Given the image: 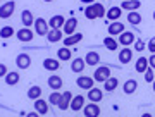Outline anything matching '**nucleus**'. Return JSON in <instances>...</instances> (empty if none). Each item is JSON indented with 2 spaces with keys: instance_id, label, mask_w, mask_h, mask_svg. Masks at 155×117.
Returning <instances> with one entry per match:
<instances>
[{
  "instance_id": "1",
  "label": "nucleus",
  "mask_w": 155,
  "mask_h": 117,
  "mask_svg": "<svg viewBox=\"0 0 155 117\" xmlns=\"http://www.w3.org/2000/svg\"><path fill=\"white\" fill-rule=\"evenodd\" d=\"M109 78H110V69H109V67H105V66L97 67V71H95V74H93V81L105 83Z\"/></svg>"
},
{
  "instance_id": "2",
  "label": "nucleus",
  "mask_w": 155,
  "mask_h": 117,
  "mask_svg": "<svg viewBox=\"0 0 155 117\" xmlns=\"http://www.w3.org/2000/svg\"><path fill=\"white\" fill-rule=\"evenodd\" d=\"M35 31L38 34H41V36H45V34L48 33V22L45 21V19H41V17L35 19Z\"/></svg>"
},
{
  "instance_id": "3",
  "label": "nucleus",
  "mask_w": 155,
  "mask_h": 117,
  "mask_svg": "<svg viewBox=\"0 0 155 117\" xmlns=\"http://www.w3.org/2000/svg\"><path fill=\"white\" fill-rule=\"evenodd\" d=\"M14 9H16V4H14V2H7V4H4V5L0 7V17H2V19L11 17L12 12H14Z\"/></svg>"
},
{
  "instance_id": "4",
  "label": "nucleus",
  "mask_w": 155,
  "mask_h": 117,
  "mask_svg": "<svg viewBox=\"0 0 155 117\" xmlns=\"http://www.w3.org/2000/svg\"><path fill=\"white\" fill-rule=\"evenodd\" d=\"M83 112H84V117H98L100 107L97 103H88V105L83 107Z\"/></svg>"
},
{
  "instance_id": "5",
  "label": "nucleus",
  "mask_w": 155,
  "mask_h": 117,
  "mask_svg": "<svg viewBox=\"0 0 155 117\" xmlns=\"http://www.w3.org/2000/svg\"><path fill=\"white\" fill-rule=\"evenodd\" d=\"M134 43V34L131 31H122L119 34V45H133Z\"/></svg>"
},
{
  "instance_id": "6",
  "label": "nucleus",
  "mask_w": 155,
  "mask_h": 117,
  "mask_svg": "<svg viewBox=\"0 0 155 117\" xmlns=\"http://www.w3.org/2000/svg\"><path fill=\"white\" fill-rule=\"evenodd\" d=\"M76 26H78V19L76 17H71V19H67L66 22H64V33L66 34H74V31H76Z\"/></svg>"
},
{
  "instance_id": "7",
  "label": "nucleus",
  "mask_w": 155,
  "mask_h": 117,
  "mask_svg": "<svg viewBox=\"0 0 155 117\" xmlns=\"http://www.w3.org/2000/svg\"><path fill=\"white\" fill-rule=\"evenodd\" d=\"M76 84L83 89H91L93 88V78H88V76H79L76 81Z\"/></svg>"
},
{
  "instance_id": "8",
  "label": "nucleus",
  "mask_w": 155,
  "mask_h": 117,
  "mask_svg": "<svg viewBox=\"0 0 155 117\" xmlns=\"http://www.w3.org/2000/svg\"><path fill=\"white\" fill-rule=\"evenodd\" d=\"M16 64H17L19 69H28L29 64H31V59H29L28 54H19L17 59H16Z\"/></svg>"
},
{
  "instance_id": "9",
  "label": "nucleus",
  "mask_w": 155,
  "mask_h": 117,
  "mask_svg": "<svg viewBox=\"0 0 155 117\" xmlns=\"http://www.w3.org/2000/svg\"><path fill=\"white\" fill-rule=\"evenodd\" d=\"M71 100H72L71 91H64V93H62L61 102H59L57 105H59V109H61V110H67V109H69V103H71Z\"/></svg>"
},
{
  "instance_id": "10",
  "label": "nucleus",
  "mask_w": 155,
  "mask_h": 117,
  "mask_svg": "<svg viewBox=\"0 0 155 117\" xmlns=\"http://www.w3.org/2000/svg\"><path fill=\"white\" fill-rule=\"evenodd\" d=\"M131 59H133V50L131 48H122L121 52H119V62L121 64H129L131 62Z\"/></svg>"
},
{
  "instance_id": "11",
  "label": "nucleus",
  "mask_w": 155,
  "mask_h": 117,
  "mask_svg": "<svg viewBox=\"0 0 155 117\" xmlns=\"http://www.w3.org/2000/svg\"><path fill=\"white\" fill-rule=\"evenodd\" d=\"M122 31H124V24L119 21H114L109 26V36H116V34H121Z\"/></svg>"
},
{
  "instance_id": "12",
  "label": "nucleus",
  "mask_w": 155,
  "mask_h": 117,
  "mask_svg": "<svg viewBox=\"0 0 155 117\" xmlns=\"http://www.w3.org/2000/svg\"><path fill=\"white\" fill-rule=\"evenodd\" d=\"M69 107H71L72 110L76 112V110H81L84 107V96H81V95H76L74 98L71 100V103H69Z\"/></svg>"
},
{
  "instance_id": "13",
  "label": "nucleus",
  "mask_w": 155,
  "mask_h": 117,
  "mask_svg": "<svg viewBox=\"0 0 155 117\" xmlns=\"http://www.w3.org/2000/svg\"><path fill=\"white\" fill-rule=\"evenodd\" d=\"M17 40L19 41H31L33 40V31L28 28H22L17 31Z\"/></svg>"
},
{
  "instance_id": "14",
  "label": "nucleus",
  "mask_w": 155,
  "mask_h": 117,
  "mask_svg": "<svg viewBox=\"0 0 155 117\" xmlns=\"http://www.w3.org/2000/svg\"><path fill=\"white\" fill-rule=\"evenodd\" d=\"M64 22H66V19H64L62 16H54V17H50L48 26L52 29H61L62 26H64Z\"/></svg>"
},
{
  "instance_id": "15",
  "label": "nucleus",
  "mask_w": 155,
  "mask_h": 117,
  "mask_svg": "<svg viewBox=\"0 0 155 117\" xmlns=\"http://www.w3.org/2000/svg\"><path fill=\"white\" fill-rule=\"evenodd\" d=\"M140 5H141V2L140 0H124L121 4V9H126V11H136V9H140Z\"/></svg>"
},
{
  "instance_id": "16",
  "label": "nucleus",
  "mask_w": 155,
  "mask_h": 117,
  "mask_svg": "<svg viewBox=\"0 0 155 117\" xmlns=\"http://www.w3.org/2000/svg\"><path fill=\"white\" fill-rule=\"evenodd\" d=\"M83 40V34L81 33H74V34H69L67 38H64V45H66L67 48L71 47V45H76L78 41H81Z\"/></svg>"
},
{
  "instance_id": "17",
  "label": "nucleus",
  "mask_w": 155,
  "mask_h": 117,
  "mask_svg": "<svg viewBox=\"0 0 155 117\" xmlns=\"http://www.w3.org/2000/svg\"><path fill=\"white\" fill-rule=\"evenodd\" d=\"M102 96H104V95H102V89L95 88V86H93V88H91V89L88 91V100H91L93 103L100 102V100H102Z\"/></svg>"
},
{
  "instance_id": "18",
  "label": "nucleus",
  "mask_w": 155,
  "mask_h": 117,
  "mask_svg": "<svg viewBox=\"0 0 155 117\" xmlns=\"http://www.w3.org/2000/svg\"><path fill=\"white\" fill-rule=\"evenodd\" d=\"M100 60V55L97 52H88L86 57H84V64H88V66H97Z\"/></svg>"
},
{
  "instance_id": "19",
  "label": "nucleus",
  "mask_w": 155,
  "mask_h": 117,
  "mask_svg": "<svg viewBox=\"0 0 155 117\" xmlns=\"http://www.w3.org/2000/svg\"><path fill=\"white\" fill-rule=\"evenodd\" d=\"M121 12H122V9L121 7H110L109 11L105 12V16L110 19V21H117L119 17H121Z\"/></svg>"
},
{
  "instance_id": "20",
  "label": "nucleus",
  "mask_w": 155,
  "mask_h": 117,
  "mask_svg": "<svg viewBox=\"0 0 155 117\" xmlns=\"http://www.w3.org/2000/svg\"><path fill=\"white\" fill-rule=\"evenodd\" d=\"M35 109H36V112H38L40 115H41V114H48V105H47L45 100L36 98V100H35Z\"/></svg>"
},
{
  "instance_id": "21",
  "label": "nucleus",
  "mask_w": 155,
  "mask_h": 117,
  "mask_svg": "<svg viewBox=\"0 0 155 117\" xmlns=\"http://www.w3.org/2000/svg\"><path fill=\"white\" fill-rule=\"evenodd\" d=\"M147 67H148V59H145V57L141 55L138 60H136V66H134V69H136V73H141V74H143L145 71H147Z\"/></svg>"
},
{
  "instance_id": "22",
  "label": "nucleus",
  "mask_w": 155,
  "mask_h": 117,
  "mask_svg": "<svg viewBox=\"0 0 155 117\" xmlns=\"http://www.w3.org/2000/svg\"><path fill=\"white\" fill-rule=\"evenodd\" d=\"M43 67L47 69V71H57L59 69V60L57 59H45L43 60Z\"/></svg>"
},
{
  "instance_id": "23",
  "label": "nucleus",
  "mask_w": 155,
  "mask_h": 117,
  "mask_svg": "<svg viewBox=\"0 0 155 117\" xmlns=\"http://www.w3.org/2000/svg\"><path fill=\"white\" fill-rule=\"evenodd\" d=\"M47 38H48L50 43H55V41H59L62 38V31L61 29H50L48 33H47Z\"/></svg>"
},
{
  "instance_id": "24",
  "label": "nucleus",
  "mask_w": 155,
  "mask_h": 117,
  "mask_svg": "<svg viewBox=\"0 0 155 117\" xmlns=\"http://www.w3.org/2000/svg\"><path fill=\"white\" fill-rule=\"evenodd\" d=\"M48 86L52 89H59L62 86V79H61V76H55V74H52L48 78Z\"/></svg>"
},
{
  "instance_id": "25",
  "label": "nucleus",
  "mask_w": 155,
  "mask_h": 117,
  "mask_svg": "<svg viewBox=\"0 0 155 117\" xmlns=\"http://www.w3.org/2000/svg\"><path fill=\"white\" fill-rule=\"evenodd\" d=\"M136 86H138V83H136L134 79H127L126 83H124V93H126V95L134 93V91H136Z\"/></svg>"
},
{
  "instance_id": "26",
  "label": "nucleus",
  "mask_w": 155,
  "mask_h": 117,
  "mask_svg": "<svg viewBox=\"0 0 155 117\" xmlns=\"http://www.w3.org/2000/svg\"><path fill=\"white\" fill-rule=\"evenodd\" d=\"M117 84H119L117 78H112V76H110V78L104 83V88H105V91H114V89L117 88Z\"/></svg>"
},
{
  "instance_id": "27",
  "label": "nucleus",
  "mask_w": 155,
  "mask_h": 117,
  "mask_svg": "<svg viewBox=\"0 0 155 117\" xmlns=\"http://www.w3.org/2000/svg\"><path fill=\"white\" fill-rule=\"evenodd\" d=\"M104 45H105L109 50L116 52V50H117V47H119V41H116V40L112 38V36H107V38H104Z\"/></svg>"
},
{
  "instance_id": "28",
  "label": "nucleus",
  "mask_w": 155,
  "mask_h": 117,
  "mask_svg": "<svg viewBox=\"0 0 155 117\" xmlns=\"http://www.w3.org/2000/svg\"><path fill=\"white\" fill-rule=\"evenodd\" d=\"M5 83L9 86H14L16 83H19V73H7L5 74Z\"/></svg>"
},
{
  "instance_id": "29",
  "label": "nucleus",
  "mask_w": 155,
  "mask_h": 117,
  "mask_svg": "<svg viewBox=\"0 0 155 117\" xmlns=\"http://www.w3.org/2000/svg\"><path fill=\"white\" fill-rule=\"evenodd\" d=\"M40 95H41V88H40V86H31V88L28 89V98H31V100L40 98Z\"/></svg>"
},
{
  "instance_id": "30",
  "label": "nucleus",
  "mask_w": 155,
  "mask_h": 117,
  "mask_svg": "<svg viewBox=\"0 0 155 117\" xmlns=\"http://www.w3.org/2000/svg\"><path fill=\"white\" fill-rule=\"evenodd\" d=\"M21 19H22V22H24V26H26V28L33 24V14H31L29 11H22V14H21Z\"/></svg>"
},
{
  "instance_id": "31",
  "label": "nucleus",
  "mask_w": 155,
  "mask_h": 117,
  "mask_svg": "<svg viewBox=\"0 0 155 117\" xmlns=\"http://www.w3.org/2000/svg\"><path fill=\"white\" fill-rule=\"evenodd\" d=\"M71 69L74 71V73H81L84 69V60L83 59H74V62L71 64Z\"/></svg>"
},
{
  "instance_id": "32",
  "label": "nucleus",
  "mask_w": 155,
  "mask_h": 117,
  "mask_svg": "<svg viewBox=\"0 0 155 117\" xmlns=\"http://www.w3.org/2000/svg\"><path fill=\"white\" fill-rule=\"evenodd\" d=\"M57 57H59L61 60H69V59H71V50H69L67 47H62V48H59V52H57Z\"/></svg>"
},
{
  "instance_id": "33",
  "label": "nucleus",
  "mask_w": 155,
  "mask_h": 117,
  "mask_svg": "<svg viewBox=\"0 0 155 117\" xmlns=\"http://www.w3.org/2000/svg\"><path fill=\"white\" fill-rule=\"evenodd\" d=\"M127 21L131 22V24H140V22H141V16H140L138 12L131 11L129 14H127Z\"/></svg>"
},
{
  "instance_id": "34",
  "label": "nucleus",
  "mask_w": 155,
  "mask_h": 117,
  "mask_svg": "<svg viewBox=\"0 0 155 117\" xmlns=\"http://www.w3.org/2000/svg\"><path fill=\"white\" fill-rule=\"evenodd\" d=\"M93 9H95V17H105V9L102 4H93Z\"/></svg>"
},
{
  "instance_id": "35",
  "label": "nucleus",
  "mask_w": 155,
  "mask_h": 117,
  "mask_svg": "<svg viewBox=\"0 0 155 117\" xmlns=\"http://www.w3.org/2000/svg\"><path fill=\"white\" fill-rule=\"evenodd\" d=\"M12 34H14V29H12L11 26H5V28L0 29V36H2V38H9Z\"/></svg>"
},
{
  "instance_id": "36",
  "label": "nucleus",
  "mask_w": 155,
  "mask_h": 117,
  "mask_svg": "<svg viewBox=\"0 0 155 117\" xmlns=\"http://www.w3.org/2000/svg\"><path fill=\"white\" fill-rule=\"evenodd\" d=\"M153 79H155L153 69H152V67H147V71H145V81H147V83H152Z\"/></svg>"
},
{
  "instance_id": "37",
  "label": "nucleus",
  "mask_w": 155,
  "mask_h": 117,
  "mask_svg": "<svg viewBox=\"0 0 155 117\" xmlns=\"http://www.w3.org/2000/svg\"><path fill=\"white\" fill-rule=\"evenodd\" d=\"M61 98H62V95L59 93V91H54L52 95L48 96V100H50V103H54V105H57L59 102H61Z\"/></svg>"
},
{
  "instance_id": "38",
  "label": "nucleus",
  "mask_w": 155,
  "mask_h": 117,
  "mask_svg": "<svg viewBox=\"0 0 155 117\" xmlns=\"http://www.w3.org/2000/svg\"><path fill=\"white\" fill-rule=\"evenodd\" d=\"M134 50H138V52H143L145 50L143 40H134Z\"/></svg>"
},
{
  "instance_id": "39",
  "label": "nucleus",
  "mask_w": 155,
  "mask_h": 117,
  "mask_svg": "<svg viewBox=\"0 0 155 117\" xmlns=\"http://www.w3.org/2000/svg\"><path fill=\"white\" fill-rule=\"evenodd\" d=\"M148 50L152 52V54H155V36L148 41Z\"/></svg>"
},
{
  "instance_id": "40",
  "label": "nucleus",
  "mask_w": 155,
  "mask_h": 117,
  "mask_svg": "<svg viewBox=\"0 0 155 117\" xmlns=\"http://www.w3.org/2000/svg\"><path fill=\"white\" fill-rule=\"evenodd\" d=\"M148 66L152 67V69H155V54H152V57L148 59Z\"/></svg>"
},
{
  "instance_id": "41",
  "label": "nucleus",
  "mask_w": 155,
  "mask_h": 117,
  "mask_svg": "<svg viewBox=\"0 0 155 117\" xmlns=\"http://www.w3.org/2000/svg\"><path fill=\"white\" fill-rule=\"evenodd\" d=\"M7 74V67L4 66V64H0V78H2V76H5Z\"/></svg>"
},
{
  "instance_id": "42",
  "label": "nucleus",
  "mask_w": 155,
  "mask_h": 117,
  "mask_svg": "<svg viewBox=\"0 0 155 117\" xmlns=\"http://www.w3.org/2000/svg\"><path fill=\"white\" fill-rule=\"evenodd\" d=\"M26 117H40L38 112H31V114H26Z\"/></svg>"
},
{
  "instance_id": "43",
  "label": "nucleus",
  "mask_w": 155,
  "mask_h": 117,
  "mask_svg": "<svg viewBox=\"0 0 155 117\" xmlns=\"http://www.w3.org/2000/svg\"><path fill=\"white\" fill-rule=\"evenodd\" d=\"M81 2H84V4H93L95 0H81Z\"/></svg>"
},
{
  "instance_id": "44",
  "label": "nucleus",
  "mask_w": 155,
  "mask_h": 117,
  "mask_svg": "<svg viewBox=\"0 0 155 117\" xmlns=\"http://www.w3.org/2000/svg\"><path fill=\"white\" fill-rule=\"evenodd\" d=\"M141 117H152V114H143Z\"/></svg>"
},
{
  "instance_id": "45",
  "label": "nucleus",
  "mask_w": 155,
  "mask_h": 117,
  "mask_svg": "<svg viewBox=\"0 0 155 117\" xmlns=\"http://www.w3.org/2000/svg\"><path fill=\"white\" fill-rule=\"evenodd\" d=\"M152 83H153V91H155V79H153V81H152Z\"/></svg>"
},
{
  "instance_id": "46",
  "label": "nucleus",
  "mask_w": 155,
  "mask_h": 117,
  "mask_svg": "<svg viewBox=\"0 0 155 117\" xmlns=\"http://www.w3.org/2000/svg\"><path fill=\"white\" fill-rule=\"evenodd\" d=\"M153 19H155V11H153Z\"/></svg>"
},
{
  "instance_id": "47",
  "label": "nucleus",
  "mask_w": 155,
  "mask_h": 117,
  "mask_svg": "<svg viewBox=\"0 0 155 117\" xmlns=\"http://www.w3.org/2000/svg\"><path fill=\"white\" fill-rule=\"evenodd\" d=\"M45 2H52V0H45Z\"/></svg>"
}]
</instances>
